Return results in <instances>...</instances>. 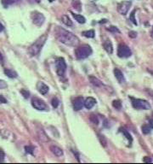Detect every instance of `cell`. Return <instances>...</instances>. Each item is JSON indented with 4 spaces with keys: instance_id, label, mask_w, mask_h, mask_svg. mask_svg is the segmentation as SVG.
<instances>
[{
    "instance_id": "6da1fadb",
    "label": "cell",
    "mask_w": 153,
    "mask_h": 164,
    "mask_svg": "<svg viewBox=\"0 0 153 164\" xmlns=\"http://www.w3.org/2000/svg\"><path fill=\"white\" fill-rule=\"evenodd\" d=\"M55 34L56 39L62 44H66L67 46H76L79 44V39L75 34L68 32L67 30L56 27L55 30Z\"/></svg>"
},
{
    "instance_id": "7a4b0ae2",
    "label": "cell",
    "mask_w": 153,
    "mask_h": 164,
    "mask_svg": "<svg viewBox=\"0 0 153 164\" xmlns=\"http://www.w3.org/2000/svg\"><path fill=\"white\" fill-rule=\"evenodd\" d=\"M48 39L47 34H44L42 36H40L34 43H33L28 49V53L31 56H36L40 53L42 48L44 47V44L46 42Z\"/></svg>"
},
{
    "instance_id": "3957f363",
    "label": "cell",
    "mask_w": 153,
    "mask_h": 164,
    "mask_svg": "<svg viewBox=\"0 0 153 164\" xmlns=\"http://www.w3.org/2000/svg\"><path fill=\"white\" fill-rule=\"evenodd\" d=\"M93 51L92 48L88 44H83L81 46H78L75 50V56L77 60H83L88 57L92 54Z\"/></svg>"
},
{
    "instance_id": "277c9868",
    "label": "cell",
    "mask_w": 153,
    "mask_h": 164,
    "mask_svg": "<svg viewBox=\"0 0 153 164\" xmlns=\"http://www.w3.org/2000/svg\"><path fill=\"white\" fill-rule=\"evenodd\" d=\"M132 99V105L134 109H144V110H148L151 109V104L143 99Z\"/></svg>"
},
{
    "instance_id": "5b68a950",
    "label": "cell",
    "mask_w": 153,
    "mask_h": 164,
    "mask_svg": "<svg viewBox=\"0 0 153 164\" xmlns=\"http://www.w3.org/2000/svg\"><path fill=\"white\" fill-rule=\"evenodd\" d=\"M55 68H56V73L59 76H63L65 75L66 70V63L63 57L57 58L55 62Z\"/></svg>"
},
{
    "instance_id": "8992f818",
    "label": "cell",
    "mask_w": 153,
    "mask_h": 164,
    "mask_svg": "<svg viewBox=\"0 0 153 164\" xmlns=\"http://www.w3.org/2000/svg\"><path fill=\"white\" fill-rule=\"evenodd\" d=\"M31 19L33 24L37 27H41L45 22L44 15L38 11H33L31 13Z\"/></svg>"
},
{
    "instance_id": "52a82bcc",
    "label": "cell",
    "mask_w": 153,
    "mask_h": 164,
    "mask_svg": "<svg viewBox=\"0 0 153 164\" xmlns=\"http://www.w3.org/2000/svg\"><path fill=\"white\" fill-rule=\"evenodd\" d=\"M32 105L34 109H38V110H41V111H47L49 110V107L48 105L45 103L44 100L38 99V98H36L34 97L32 99Z\"/></svg>"
},
{
    "instance_id": "ba28073f",
    "label": "cell",
    "mask_w": 153,
    "mask_h": 164,
    "mask_svg": "<svg viewBox=\"0 0 153 164\" xmlns=\"http://www.w3.org/2000/svg\"><path fill=\"white\" fill-rule=\"evenodd\" d=\"M132 51L129 49V46H127L126 44H121L118 45V56L121 58H128L129 56H131Z\"/></svg>"
},
{
    "instance_id": "9c48e42d",
    "label": "cell",
    "mask_w": 153,
    "mask_h": 164,
    "mask_svg": "<svg viewBox=\"0 0 153 164\" xmlns=\"http://www.w3.org/2000/svg\"><path fill=\"white\" fill-rule=\"evenodd\" d=\"M131 4V1H122V2H121L118 4V11L120 13L121 15H125L128 14Z\"/></svg>"
},
{
    "instance_id": "30bf717a",
    "label": "cell",
    "mask_w": 153,
    "mask_h": 164,
    "mask_svg": "<svg viewBox=\"0 0 153 164\" xmlns=\"http://www.w3.org/2000/svg\"><path fill=\"white\" fill-rule=\"evenodd\" d=\"M83 104H84V100H83V97H76V99L73 100V103H72L73 109L76 111L82 109V108L83 107Z\"/></svg>"
},
{
    "instance_id": "8fae6325",
    "label": "cell",
    "mask_w": 153,
    "mask_h": 164,
    "mask_svg": "<svg viewBox=\"0 0 153 164\" xmlns=\"http://www.w3.org/2000/svg\"><path fill=\"white\" fill-rule=\"evenodd\" d=\"M37 89H38V91L42 95H45V94L48 93L49 88V87H48L46 84H44V82L39 81V82H38V84H37Z\"/></svg>"
},
{
    "instance_id": "7c38bea8",
    "label": "cell",
    "mask_w": 153,
    "mask_h": 164,
    "mask_svg": "<svg viewBox=\"0 0 153 164\" xmlns=\"http://www.w3.org/2000/svg\"><path fill=\"white\" fill-rule=\"evenodd\" d=\"M95 103H96V100H95V99H94L93 97H88V98L86 99V100L84 101L83 106L87 109H90L95 106Z\"/></svg>"
},
{
    "instance_id": "4fadbf2b",
    "label": "cell",
    "mask_w": 153,
    "mask_h": 164,
    "mask_svg": "<svg viewBox=\"0 0 153 164\" xmlns=\"http://www.w3.org/2000/svg\"><path fill=\"white\" fill-rule=\"evenodd\" d=\"M49 150L51 151V152L54 154L56 156H63V151L62 149H61L60 147L56 146V145H50L49 147Z\"/></svg>"
},
{
    "instance_id": "5bb4252c",
    "label": "cell",
    "mask_w": 153,
    "mask_h": 164,
    "mask_svg": "<svg viewBox=\"0 0 153 164\" xmlns=\"http://www.w3.org/2000/svg\"><path fill=\"white\" fill-rule=\"evenodd\" d=\"M113 72H114V75H115L116 79L118 80V81L119 83H123V82H125L123 74H122V72L121 71L120 69H118V68H115Z\"/></svg>"
},
{
    "instance_id": "9a60e30c",
    "label": "cell",
    "mask_w": 153,
    "mask_h": 164,
    "mask_svg": "<svg viewBox=\"0 0 153 164\" xmlns=\"http://www.w3.org/2000/svg\"><path fill=\"white\" fill-rule=\"evenodd\" d=\"M88 80H89L90 83L93 86L96 87H103V83L99 80L98 78H96V77L90 75V76H88Z\"/></svg>"
},
{
    "instance_id": "2e32d148",
    "label": "cell",
    "mask_w": 153,
    "mask_h": 164,
    "mask_svg": "<svg viewBox=\"0 0 153 164\" xmlns=\"http://www.w3.org/2000/svg\"><path fill=\"white\" fill-rule=\"evenodd\" d=\"M38 139L41 142L43 143H47L49 141V139L48 138L47 134L45 133V132L43 129H40L38 132Z\"/></svg>"
},
{
    "instance_id": "e0dca14e",
    "label": "cell",
    "mask_w": 153,
    "mask_h": 164,
    "mask_svg": "<svg viewBox=\"0 0 153 164\" xmlns=\"http://www.w3.org/2000/svg\"><path fill=\"white\" fill-rule=\"evenodd\" d=\"M103 47H104V49L106 50V51L108 54H112V52H113V46H112V44H111V40L106 39V40L103 43Z\"/></svg>"
},
{
    "instance_id": "ac0fdd59",
    "label": "cell",
    "mask_w": 153,
    "mask_h": 164,
    "mask_svg": "<svg viewBox=\"0 0 153 164\" xmlns=\"http://www.w3.org/2000/svg\"><path fill=\"white\" fill-rule=\"evenodd\" d=\"M4 74L9 78H11V79H14V78H16L18 76V74L15 70L10 69V68H5L4 69Z\"/></svg>"
},
{
    "instance_id": "d6986e66",
    "label": "cell",
    "mask_w": 153,
    "mask_h": 164,
    "mask_svg": "<svg viewBox=\"0 0 153 164\" xmlns=\"http://www.w3.org/2000/svg\"><path fill=\"white\" fill-rule=\"evenodd\" d=\"M71 13H72V16L74 17V19H75L76 22H78V23L83 24V23H85V22H86V19H85V17H84V16H83L82 15L74 14V13H72V12H71Z\"/></svg>"
},
{
    "instance_id": "ffe728a7",
    "label": "cell",
    "mask_w": 153,
    "mask_h": 164,
    "mask_svg": "<svg viewBox=\"0 0 153 164\" xmlns=\"http://www.w3.org/2000/svg\"><path fill=\"white\" fill-rule=\"evenodd\" d=\"M72 7H73L76 11H79V12H80V11H82V4H81L80 0H72Z\"/></svg>"
},
{
    "instance_id": "44dd1931",
    "label": "cell",
    "mask_w": 153,
    "mask_h": 164,
    "mask_svg": "<svg viewBox=\"0 0 153 164\" xmlns=\"http://www.w3.org/2000/svg\"><path fill=\"white\" fill-rule=\"evenodd\" d=\"M61 20H62V22L67 26V27H72V20L70 19V17L68 16V15H63L62 16H61Z\"/></svg>"
},
{
    "instance_id": "7402d4cb",
    "label": "cell",
    "mask_w": 153,
    "mask_h": 164,
    "mask_svg": "<svg viewBox=\"0 0 153 164\" xmlns=\"http://www.w3.org/2000/svg\"><path fill=\"white\" fill-rule=\"evenodd\" d=\"M120 132L128 139V140L129 141V143L131 144L132 142H133V138H132V136L130 135V133L129 132L127 131L125 128H120Z\"/></svg>"
},
{
    "instance_id": "603a6c76",
    "label": "cell",
    "mask_w": 153,
    "mask_h": 164,
    "mask_svg": "<svg viewBox=\"0 0 153 164\" xmlns=\"http://www.w3.org/2000/svg\"><path fill=\"white\" fill-rule=\"evenodd\" d=\"M82 34L86 37V38H94L95 37V31L92 29V30H88V31H83Z\"/></svg>"
},
{
    "instance_id": "cb8c5ba5",
    "label": "cell",
    "mask_w": 153,
    "mask_h": 164,
    "mask_svg": "<svg viewBox=\"0 0 153 164\" xmlns=\"http://www.w3.org/2000/svg\"><path fill=\"white\" fill-rule=\"evenodd\" d=\"M151 130H152V128H151V127L149 126V125H143L142 127H141V131L144 134H148V133H150L151 132Z\"/></svg>"
},
{
    "instance_id": "d4e9b609",
    "label": "cell",
    "mask_w": 153,
    "mask_h": 164,
    "mask_svg": "<svg viewBox=\"0 0 153 164\" xmlns=\"http://www.w3.org/2000/svg\"><path fill=\"white\" fill-rule=\"evenodd\" d=\"M112 106L116 109H118V110L121 109V108H122V103H121L120 100H114L112 102Z\"/></svg>"
},
{
    "instance_id": "484cf974",
    "label": "cell",
    "mask_w": 153,
    "mask_h": 164,
    "mask_svg": "<svg viewBox=\"0 0 153 164\" xmlns=\"http://www.w3.org/2000/svg\"><path fill=\"white\" fill-rule=\"evenodd\" d=\"M89 120H90L93 124H95V125H98L99 124L98 117H97V115H91L89 116Z\"/></svg>"
},
{
    "instance_id": "4316f807",
    "label": "cell",
    "mask_w": 153,
    "mask_h": 164,
    "mask_svg": "<svg viewBox=\"0 0 153 164\" xmlns=\"http://www.w3.org/2000/svg\"><path fill=\"white\" fill-rule=\"evenodd\" d=\"M16 2V0H2V4H3V5L5 7V8H7L9 5H10V4H13L14 3H15Z\"/></svg>"
},
{
    "instance_id": "83f0119b",
    "label": "cell",
    "mask_w": 153,
    "mask_h": 164,
    "mask_svg": "<svg viewBox=\"0 0 153 164\" xmlns=\"http://www.w3.org/2000/svg\"><path fill=\"white\" fill-rule=\"evenodd\" d=\"M25 151L26 152L31 155H34V147L32 145H26L25 146Z\"/></svg>"
},
{
    "instance_id": "f1b7e54d",
    "label": "cell",
    "mask_w": 153,
    "mask_h": 164,
    "mask_svg": "<svg viewBox=\"0 0 153 164\" xmlns=\"http://www.w3.org/2000/svg\"><path fill=\"white\" fill-rule=\"evenodd\" d=\"M98 138H99V142L100 144L104 146V147H106V139H105V137L103 136V135H100V134H98Z\"/></svg>"
},
{
    "instance_id": "f546056e",
    "label": "cell",
    "mask_w": 153,
    "mask_h": 164,
    "mask_svg": "<svg viewBox=\"0 0 153 164\" xmlns=\"http://www.w3.org/2000/svg\"><path fill=\"white\" fill-rule=\"evenodd\" d=\"M109 32H111V33H120V31H119V29L117 27H115V26H110L109 27H107L106 28Z\"/></svg>"
},
{
    "instance_id": "4dcf8cb0",
    "label": "cell",
    "mask_w": 153,
    "mask_h": 164,
    "mask_svg": "<svg viewBox=\"0 0 153 164\" xmlns=\"http://www.w3.org/2000/svg\"><path fill=\"white\" fill-rule=\"evenodd\" d=\"M135 11L136 10H134V11H132L131 14H130V16H129V20L131 21L134 25H137V22H136V19H135V17H134V15H135Z\"/></svg>"
},
{
    "instance_id": "1f68e13d",
    "label": "cell",
    "mask_w": 153,
    "mask_h": 164,
    "mask_svg": "<svg viewBox=\"0 0 153 164\" xmlns=\"http://www.w3.org/2000/svg\"><path fill=\"white\" fill-rule=\"evenodd\" d=\"M51 104H52V106H53L54 109H56V108L59 106V104H60V102H59L58 99H57V98H54V99H52V101H51Z\"/></svg>"
},
{
    "instance_id": "d6a6232c",
    "label": "cell",
    "mask_w": 153,
    "mask_h": 164,
    "mask_svg": "<svg viewBox=\"0 0 153 164\" xmlns=\"http://www.w3.org/2000/svg\"><path fill=\"white\" fill-rule=\"evenodd\" d=\"M21 93H22V95L25 99H28L29 96H30V92L27 90H26V89H22L21 90Z\"/></svg>"
},
{
    "instance_id": "836d02e7",
    "label": "cell",
    "mask_w": 153,
    "mask_h": 164,
    "mask_svg": "<svg viewBox=\"0 0 153 164\" xmlns=\"http://www.w3.org/2000/svg\"><path fill=\"white\" fill-rule=\"evenodd\" d=\"M4 158H5V153L3 150H0V163L4 162Z\"/></svg>"
},
{
    "instance_id": "e575fe53",
    "label": "cell",
    "mask_w": 153,
    "mask_h": 164,
    "mask_svg": "<svg viewBox=\"0 0 153 164\" xmlns=\"http://www.w3.org/2000/svg\"><path fill=\"white\" fill-rule=\"evenodd\" d=\"M7 87H8L7 83H6L4 80H0V89H4V88H7Z\"/></svg>"
},
{
    "instance_id": "d590c367",
    "label": "cell",
    "mask_w": 153,
    "mask_h": 164,
    "mask_svg": "<svg viewBox=\"0 0 153 164\" xmlns=\"http://www.w3.org/2000/svg\"><path fill=\"white\" fill-rule=\"evenodd\" d=\"M129 36L130 38H132V39H134V38L137 37V33L134 32V31H130V32L129 33Z\"/></svg>"
},
{
    "instance_id": "8d00e7d4",
    "label": "cell",
    "mask_w": 153,
    "mask_h": 164,
    "mask_svg": "<svg viewBox=\"0 0 153 164\" xmlns=\"http://www.w3.org/2000/svg\"><path fill=\"white\" fill-rule=\"evenodd\" d=\"M0 103H7V100H6V99H5L3 96H2V95H0Z\"/></svg>"
},
{
    "instance_id": "74e56055",
    "label": "cell",
    "mask_w": 153,
    "mask_h": 164,
    "mask_svg": "<svg viewBox=\"0 0 153 164\" xmlns=\"http://www.w3.org/2000/svg\"><path fill=\"white\" fill-rule=\"evenodd\" d=\"M143 162H144V163H151V162H152V159H151L149 156H145L144 159H143Z\"/></svg>"
},
{
    "instance_id": "f35d334b",
    "label": "cell",
    "mask_w": 153,
    "mask_h": 164,
    "mask_svg": "<svg viewBox=\"0 0 153 164\" xmlns=\"http://www.w3.org/2000/svg\"><path fill=\"white\" fill-rule=\"evenodd\" d=\"M148 125L151 127V128L153 129V119H151V120H149V123H148Z\"/></svg>"
},
{
    "instance_id": "ab89813d",
    "label": "cell",
    "mask_w": 153,
    "mask_h": 164,
    "mask_svg": "<svg viewBox=\"0 0 153 164\" xmlns=\"http://www.w3.org/2000/svg\"><path fill=\"white\" fill-rule=\"evenodd\" d=\"M3 29H4V27H3V25L0 22V32H2Z\"/></svg>"
},
{
    "instance_id": "60d3db41",
    "label": "cell",
    "mask_w": 153,
    "mask_h": 164,
    "mask_svg": "<svg viewBox=\"0 0 153 164\" xmlns=\"http://www.w3.org/2000/svg\"><path fill=\"white\" fill-rule=\"evenodd\" d=\"M3 55H2V53L0 52V62H1V63H3Z\"/></svg>"
},
{
    "instance_id": "b9f144b4",
    "label": "cell",
    "mask_w": 153,
    "mask_h": 164,
    "mask_svg": "<svg viewBox=\"0 0 153 164\" xmlns=\"http://www.w3.org/2000/svg\"><path fill=\"white\" fill-rule=\"evenodd\" d=\"M100 23H104V22H106V20H101V22H99Z\"/></svg>"
},
{
    "instance_id": "7bdbcfd3",
    "label": "cell",
    "mask_w": 153,
    "mask_h": 164,
    "mask_svg": "<svg viewBox=\"0 0 153 164\" xmlns=\"http://www.w3.org/2000/svg\"><path fill=\"white\" fill-rule=\"evenodd\" d=\"M151 36L153 38V27H152V33H151Z\"/></svg>"
},
{
    "instance_id": "ee69618b",
    "label": "cell",
    "mask_w": 153,
    "mask_h": 164,
    "mask_svg": "<svg viewBox=\"0 0 153 164\" xmlns=\"http://www.w3.org/2000/svg\"><path fill=\"white\" fill-rule=\"evenodd\" d=\"M55 0H49V2H54Z\"/></svg>"
},
{
    "instance_id": "f6af8a7d",
    "label": "cell",
    "mask_w": 153,
    "mask_h": 164,
    "mask_svg": "<svg viewBox=\"0 0 153 164\" xmlns=\"http://www.w3.org/2000/svg\"><path fill=\"white\" fill-rule=\"evenodd\" d=\"M36 1H37V2H38H38H39V1H40V0H36Z\"/></svg>"
}]
</instances>
